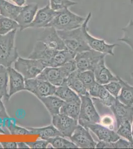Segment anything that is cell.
Listing matches in <instances>:
<instances>
[{
  "instance_id": "1",
  "label": "cell",
  "mask_w": 133,
  "mask_h": 149,
  "mask_svg": "<svg viewBox=\"0 0 133 149\" xmlns=\"http://www.w3.org/2000/svg\"><path fill=\"white\" fill-rule=\"evenodd\" d=\"M86 17L75 14L69 8H64L56 12L55 17L47 27H53L57 31H70L81 27Z\"/></svg>"
},
{
  "instance_id": "2",
  "label": "cell",
  "mask_w": 133,
  "mask_h": 149,
  "mask_svg": "<svg viewBox=\"0 0 133 149\" xmlns=\"http://www.w3.org/2000/svg\"><path fill=\"white\" fill-rule=\"evenodd\" d=\"M15 29L5 35H0V65L10 67L19 57L15 46Z\"/></svg>"
},
{
  "instance_id": "3",
  "label": "cell",
  "mask_w": 133,
  "mask_h": 149,
  "mask_svg": "<svg viewBox=\"0 0 133 149\" xmlns=\"http://www.w3.org/2000/svg\"><path fill=\"white\" fill-rule=\"evenodd\" d=\"M66 48L75 53L90 50L81 27L70 31H57Z\"/></svg>"
},
{
  "instance_id": "4",
  "label": "cell",
  "mask_w": 133,
  "mask_h": 149,
  "mask_svg": "<svg viewBox=\"0 0 133 149\" xmlns=\"http://www.w3.org/2000/svg\"><path fill=\"white\" fill-rule=\"evenodd\" d=\"M14 67L22 74L25 80L37 78L46 68L43 62L39 60L19 57L14 62Z\"/></svg>"
},
{
  "instance_id": "5",
  "label": "cell",
  "mask_w": 133,
  "mask_h": 149,
  "mask_svg": "<svg viewBox=\"0 0 133 149\" xmlns=\"http://www.w3.org/2000/svg\"><path fill=\"white\" fill-rule=\"evenodd\" d=\"M91 17V13L90 12L83 23L81 27L83 29L84 37L91 50L97 51L105 55H114V49L116 46H119L117 44H108L104 39H100L93 37L88 33V24Z\"/></svg>"
},
{
  "instance_id": "6",
  "label": "cell",
  "mask_w": 133,
  "mask_h": 149,
  "mask_svg": "<svg viewBox=\"0 0 133 149\" xmlns=\"http://www.w3.org/2000/svg\"><path fill=\"white\" fill-rule=\"evenodd\" d=\"M106 55L90 50L77 53L74 59L76 61L77 70L82 72L86 70L93 71L101 60L105 58Z\"/></svg>"
},
{
  "instance_id": "7",
  "label": "cell",
  "mask_w": 133,
  "mask_h": 149,
  "mask_svg": "<svg viewBox=\"0 0 133 149\" xmlns=\"http://www.w3.org/2000/svg\"><path fill=\"white\" fill-rule=\"evenodd\" d=\"M56 86L45 80L34 78L25 80V90L38 98L55 95Z\"/></svg>"
},
{
  "instance_id": "8",
  "label": "cell",
  "mask_w": 133,
  "mask_h": 149,
  "mask_svg": "<svg viewBox=\"0 0 133 149\" xmlns=\"http://www.w3.org/2000/svg\"><path fill=\"white\" fill-rule=\"evenodd\" d=\"M78 123L86 129H90L96 135L100 141L114 142L120 138L117 132L99 123H92L81 120H78Z\"/></svg>"
},
{
  "instance_id": "9",
  "label": "cell",
  "mask_w": 133,
  "mask_h": 149,
  "mask_svg": "<svg viewBox=\"0 0 133 149\" xmlns=\"http://www.w3.org/2000/svg\"><path fill=\"white\" fill-rule=\"evenodd\" d=\"M81 110L78 120L100 123L101 118L94 107L90 96H81Z\"/></svg>"
},
{
  "instance_id": "10",
  "label": "cell",
  "mask_w": 133,
  "mask_h": 149,
  "mask_svg": "<svg viewBox=\"0 0 133 149\" xmlns=\"http://www.w3.org/2000/svg\"><path fill=\"white\" fill-rule=\"evenodd\" d=\"M52 125L63 136L69 138L78 124V120L67 115L59 113L52 116Z\"/></svg>"
},
{
  "instance_id": "11",
  "label": "cell",
  "mask_w": 133,
  "mask_h": 149,
  "mask_svg": "<svg viewBox=\"0 0 133 149\" xmlns=\"http://www.w3.org/2000/svg\"><path fill=\"white\" fill-rule=\"evenodd\" d=\"M69 139L79 148L94 149L97 144L93 140L88 129L79 124Z\"/></svg>"
},
{
  "instance_id": "12",
  "label": "cell",
  "mask_w": 133,
  "mask_h": 149,
  "mask_svg": "<svg viewBox=\"0 0 133 149\" xmlns=\"http://www.w3.org/2000/svg\"><path fill=\"white\" fill-rule=\"evenodd\" d=\"M38 40L42 42L48 48L52 50L60 51L67 49L62 39L58 34L57 31L53 27H45Z\"/></svg>"
},
{
  "instance_id": "13",
  "label": "cell",
  "mask_w": 133,
  "mask_h": 149,
  "mask_svg": "<svg viewBox=\"0 0 133 149\" xmlns=\"http://www.w3.org/2000/svg\"><path fill=\"white\" fill-rule=\"evenodd\" d=\"M68 77H69L63 72L60 67H46L40 74L38 76L37 78L48 81L57 87L67 83Z\"/></svg>"
},
{
  "instance_id": "14",
  "label": "cell",
  "mask_w": 133,
  "mask_h": 149,
  "mask_svg": "<svg viewBox=\"0 0 133 149\" xmlns=\"http://www.w3.org/2000/svg\"><path fill=\"white\" fill-rule=\"evenodd\" d=\"M110 107L116 120L117 128L121 124L126 121H130L131 123H133V106L125 105L116 98Z\"/></svg>"
},
{
  "instance_id": "15",
  "label": "cell",
  "mask_w": 133,
  "mask_h": 149,
  "mask_svg": "<svg viewBox=\"0 0 133 149\" xmlns=\"http://www.w3.org/2000/svg\"><path fill=\"white\" fill-rule=\"evenodd\" d=\"M38 10V5L36 3H28L24 6L19 15L15 19L19 26V30L22 31L29 28L33 21Z\"/></svg>"
},
{
  "instance_id": "16",
  "label": "cell",
  "mask_w": 133,
  "mask_h": 149,
  "mask_svg": "<svg viewBox=\"0 0 133 149\" xmlns=\"http://www.w3.org/2000/svg\"><path fill=\"white\" fill-rule=\"evenodd\" d=\"M57 11L51 8L50 3L37 11L33 21L30 25L31 28H45L54 19Z\"/></svg>"
},
{
  "instance_id": "17",
  "label": "cell",
  "mask_w": 133,
  "mask_h": 149,
  "mask_svg": "<svg viewBox=\"0 0 133 149\" xmlns=\"http://www.w3.org/2000/svg\"><path fill=\"white\" fill-rule=\"evenodd\" d=\"M57 51L48 48L43 43L37 40L28 58L41 60L46 67L48 66L50 61Z\"/></svg>"
},
{
  "instance_id": "18",
  "label": "cell",
  "mask_w": 133,
  "mask_h": 149,
  "mask_svg": "<svg viewBox=\"0 0 133 149\" xmlns=\"http://www.w3.org/2000/svg\"><path fill=\"white\" fill-rule=\"evenodd\" d=\"M7 68L8 72L10 88L8 92L9 97L18 92L25 90V79L20 73L15 69L9 67Z\"/></svg>"
},
{
  "instance_id": "19",
  "label": "cell",
  "mask_w": 133,
  "mask_h": 149,
  "mask_svg": "<svg viewBox=\"0 0 133 149\" xmlns=\"http://www.w3.org/2000/svg\"><path fill=\"white\" fill-rule=\"evenodd\" d=\"M88 91L90 96L99 98L100 102L106 107H111L117 98L112 96L103 85L96 82L90 86Z\"/></svg>"
},
{
  "instance_id": "20",
  "label": "cell",
  "mask_w": 133,
  "mask_h": 149,
  "mask_svg": "<svg viewBox=\"0 0 133 149\" xmlns=\"http://www.w3.org/2000/svg\"><path fill=\"white\" fill-rule=\"evenodd\" d=\"M96 83L104 85L110 81H118L117 76H115L107 68L105 64V58L100 61L93 70Z\"/></svg>"
},
{
  "instance_id": "21",
  "label": "cell",
  "mask_w": 133,
  "mask_h": 149,
  "mask_svg": "<svg viewBox=\"0 0 133 149\" xmlns=\"http://www.w3.org/2000/svg\"><path fill=\"white\" fill-rule=\"evenodd\" d=\"M39 100L46 107L51 116L60 113V109L65 102L55 95L41 97Z\"/></svg>"
},
{
  "instance_id": "22",
  "label": "cell",
  "mask_w": 133,
  "mask_h": 149,
  "mask_svg": "<svg viewBox=\"0 0 133 149\" xmlns=\"http://www.w3.org/2000/svg\"><path fill=\"white\" fill-rule=\"evenodd\" d=\"M76 53L66 49L57 51L51 60L48 67H59L66 64L68 61L74 59Z\"/></svg>"
},
{
  "instance_id": "23",
  "label": "cell",
  "mask_w": 133,
  "mask_h": 149,
  "mask_svg": "<svg viewBox=\"0 0 133 149\" xmlns=\"http://www.w3.org/2000/svg\"><path fill=\"white\" fill-rule=\"evenodd\" d=\"M22 7L11 3L8 0H0V15L15 20Z\"/></svg>"
},
{
  "instance_id": "24",
  "label": "cell",
  "mask_w": 133,
  "mask_h": 149,
  "mask_svg": "<svg viewBox=\"0 0 133 149\" xmlns=\"http://www.w3.org/2000/svg\"><path fill=\"white\" fill-rule=\"evenodd\" d=\"M67 84L79 97L83 95L90 96L86 86L78 77L77 70L70 75L68 78Z\"/></svg>"
},
{
  "instance_id": "25",
  "label": "cell",
  "mask_w": 133,
  "mask_h": 149,
  "mask_svg": "<svg viewBox=\"0 0 133 149\" xmlns=\"http://www.w3.org/2000/svg\"><path fill=\"white\" fill-rule=\"evenodd\" d=\"M55 95L65 102H81V98L78 94L71 89L66 83L56 87Z\"/></svg>"
},
{
  "instance_id": "26",
  "label": "cell",
  "mask_w": 133,
  "mask_h": 149,
  "mask_svg": "<svg viewBox=\"0 0 133 149\" xmlns=\"http://www.w3.org/2000/svg\"><path fill=\"white\" fill-rule=\"evenodd\" d=\"M30 130L32 135L37 134L39 137L43 140H47L51 138L55 137L57 136H63L62 135L57 129L53 125L47 126L45 127L41 128H33L26 127Z\"/></svg>"
},
{
  "instance_id": "27",
  "label": "cell",
  "mask_w": 133,
  "mask_h": 149,
  "mask_svg": "<svg viewBox=\"0 0 133 149\" xmlns=\"http://www.w3.org/2000/svg\"><path fill=\"white\" fill-rule=\"evenodd\" d=\"M118 81L121 85V93L118 95L117 99L121 103L127 106L133 105V86L129 85L121 78L117 76Z\"/></svg>"
},
{
  "instance_id": "28",
  "label": "cell",
  "mask_w": 133,
  "mask_h": 149,
  "mask_svg": "<svg viewBox=\"0 0 133 149\" xmlns=\"http://www.w3.org/2000/svg\"><path fill=\"white\" fill-rule=\"evenodd\" d=\"M81 102H65L60 109V113L78 120L81 110Z\"/></svg>"
},
{
  "instance_id": "29",
  "label": "cell",
  "mask_w": 133,
  "mask_h": 149,
  "mask_svg": "<svg viewBox=\"0 0 133 149\" xmlns=\"http://www.w3.org/2000/svg\"><path fill=\"white\" fill-rule=\"evenodd\" d=\"M62 136H57L48 139L47 141L54 149H78L71 141L68 140Z\"/></svg>"
},
{
  "instance_id": "30",
  "label": "cell",
  "mask_w": 133,
  "mask_h": 149,
  "mask_svg": "<svg viewBox=\"0 0 133 149\" xmlns=\"http://www.w3.org/2000/svg\"><path fill=\"white\" fill-rule=\"evenodd\" d=\"M8 75L7 68L2 65H0V96L3 100L8 101L10 99L7 91L8 84Z\"/></svg>"
},
{
  "instance_id": "31",
  "label": "cell",
  "mask_w": 133,
  "mask_h": 149,
  "mask_svg": "<svg viewBox=\"0 0 133 149\" xmlns=\"http://www.w3.org/2000/svg\"><path fill=\"white\" fill-rule=\"evenodd\" d=\"M19 29V26L16 20L3 17L0 19V35H5Z\"/></svg>"
},
{
  "instance_id": "32",
  "label": "cell",
  "mask_w": 133,
  "mask_h": 149,
  "mask_svg": "<svg viewBox=\"0 0 133 149\" xmlns=\"http://www.w3.org/2000/svg\"><path fill=\"white\" fill-rule=\"evenodd\" d=\"M95 148L99 149H128L130 148V142L121 139V138L114 142H107L100 141L96 144Z\"/></svg>"
},
{
  "instance_id": "33",
  "label": "cell",
  "mask_w": 133,
  "mask_h": 149,
  "mask_svg": "<svg viewBox=\"0 0 133 149\" xmlns=\"http://www.w3.org/2000/svg\"><path fill=\"white\" fill-rule=\"evenodd\" d=\"M123 31V37L118 39V41L127 44L133 51V20L129 21L128 24L122 29Z\"/></svg>"
},
{
  "instance_id": "34",
  "label": "cell",
  "mask_w": 133,
  "mask_h": 149,
  "mask_svg": "<svg viewBox=\"0 0 133 149\" xmlns=\"http://www.w3.org/2000/svg\"><path fill=\"white\" fill-rule=\"evenodd\" d=\"M10 118L8 119L5 121V125L10 134L11 135H32L30 130L27 128H24L17 125L15 123L12 122Z\"/></svg>"
},
{
  "instance_id": "35",
  "label": "cell",
  "mask_w": 133,
  "mask_h": 149,
  "mask_svg": "<svg viewBox=\"0 0 133 149\" xmlns=\"http://www.w3.org/2000/svg\"><path fill=\"white\" fill-rule=\"evenodd\" d=\"M77 71L78 77L86 86L87 90L90 86L96 83L94 72L92 70H86L81 72L77 70Z\"/></svg>"
},
{
  "instance_id": "36",
  "label": "cell",
  "mask_w": 133,
  "mask_h": 149,
  "mask_svg": "<svg viewBox=\"0 0 133 149\" xmlns=\"http://www.w3.org/2000/svg\"><path fill=\"white\" fill-rule=\"evenodd\" d=\"M117 133L122 137L127 139L128 141L132 142L133 141V137L132 133L131 123L126 121L123 122L121 125L118 128Z\"/></svg>"
},
{
  "instance_id": "37",
  "label": "cell",
  "mask_w": 133,
  "mask_h": 149,
  "mask_svg": "<svg viewBox=\"0 0 133 149\" xmlns=\"http://www.w3.org/2000/svg\"><path fill=\"white\" fill-rule=\"evenodd\" d=\"M49 3L51 8L56 11L69 8L78 4V3L71 0H50Z\"/></svg>"
},
{
  "instance_id": "38",
  "label": "cell",
  "mask_w": 133,
  "mask_h": 149,
  "mask_svg": "<svg viewBox=\"0 0 133 149\" xmlns=\"http://www.w3.org/2000/svg\"><path fill=\"white\" fill-rule=\"evenodd\" d=\"M103 86L115 98H117L122 88L121 85L119 81H110L109 83L103 85Z\"/></svg>"
},
{
  "instance_id": "39",
  "label": "cell",
  "mask_w": 133,
  "mask_h": 149,
  "mask_svg": "<svg viewBox=\"0 0 133 149\" xmlns=\"http://www.w3.org/2000/svg\"><path fill=\"white\" fill-rule=\"evenodd\" d=\"M63 72H64L68 77L73 73L74 72L77 70V67L76 64V61L74 59L71 60L68 62L60 67Z\"/></svg>"
},
{
  "instance_id": "40",
  "label": "cell",
  "mask_w": 133,
  "mask_h": 149,
  "mask_svg": "<svg viewBox=\"0 0 133 149\" xmlns=\"http://www.w3.org/2000/svg\"><path fill=\"white\" fill-rule=\"evenodd\" d=\"M31 149H46L49 145V143L45 140H37L34 142H26Z\"/></svg>"
},
{
  "instance_id": "41",
  "label": "cell",
  "mask_w": 133,
  "mask_h": 149,
  "mask_svg": "<svg viewBox=\"0 0 133 149\" xmlns=\"http://www.w3.org/2000/svg\"><path fill=\"white\" fill-rule=\"evenodd\" d=\"M2 99L3 97L0 96V121H5L7 119L10 118V117L7 113L5 107L2 102Z\"/></svg>"
},
{
  "instance_id": "42",
  "label": "cell",
  "mask_w": 133,
  "mask_h": 149,
  "mask_svg": "<svg viewBox=\"0 0 133 149\" xmlns=\"http://www.w3.org/2000/svg\"><path fill=\"white\" fill-rule=\"evenodd\" d=\"M113 119L108 115H106L102 117V118L100 120V122L101 125L104 126L105 127H107L109 129H111V127L113 129Z\"/></svg>"
},
{
  "instance_id": "43",
  "label": "cell",
  "mask_w": 133,
  "mask_h": 149,
  "mask_svg": "<svg viewBox=\"0 0 133 149\" xmlns=\"http://www.w3.org/2000/svg\"><path fill=\"white\" fill-rule=\"evenodd\" d=\"M3 149H17V142H0Z\"/></svg>"
},
{
  "instance_id": "44",
  "label": "cell",
  "mask_w": 133,
  "mask_h": 149,
  "mask_svg": "<svg viewBox=\"0 0 133 149\" xmlns=\"http://www.w3.org/2000/svg\"><path fill=\"white\" fill-rule=\"evenodd\" d=\"M16 5L19 7H23L25 5L26 0H12Z\"/></svg>"
},
{
  "instance_id": "45",
  "label": "cell",
  "mask_w": 133,
  "mask_h": 149,
  "mask_svg": "<svg viewBox=\"0 0 133 149\" xmlns=\"http://www.w3.org/2000/svg\"><path fill=\"white\" fill-rule=\"evenodd\" d=\"M17 148L19 149H29V147L26 143L17 142Z\"/></svg>"
},
{
  "instance_id": "46",
  "label": "cell",
  "mask_w": 133,
  "mask_h": 149,
  "mask_svg": "<svg viewBox=\"0 0 133 149\" xmlns=\"http://www.w3.org/2000/svg\"><path fill=\"white\" fill-rule=\"evenodd\" d=\"M130 148H133V139L132 142H130Z\"/></svg>"
},
{
  "instance_id": "47",
  "label": "cell",
  "mask_w": 133,
  "mask_h": 149,
  "mask_svg": "<svg viewBox=\"0 0 133 149\" xmlns=\"http://www.w3.org/2000/svg\"><path fill=\"white\" fill-rule=\"evenodd\" d=\"M131 77L132 80V81H133V72L131 73Z\"/></svg>"
},
{
  "instance_id": "48",
  "label": "cell",
  "mask_w": 133,
  "mask_h": 149,
  "mask_svg": "<svg viewBox=\"0 0 133 149\" xmlns=\"http://www.w3.org/2000/svg\"><path fill=\"white\" fill-rule=\"evenodd\" d=\"M132 136L133 137V126H132Z\"/></svg>"
},
{
  "instance_id": "49",
  "label": "cell",
  "mask_w": 133,
  "mask_h": 149,
  "mask_svg": "<svg viewBox=\"0 0 133 149\" xmlns=\"http://www.w3.org/2000/svg\"><path fill=\"white\" fill-rule=\"evenodd\" d=\"M130 2H131V3L132 4V3H133V0H130Z\"/></svg>"
},
{
  "instance_id": "50",
  "label": "cell",
  "mask_w": 133,
  "mask_h": 149,
  "mask_svg": "<svg viewBox=\"0 0 133 149\" xmlns=\"http://www.w3.org/2000/svg\"><path fill=\"white\" fill-rule=\"evenodd\" d=\"M0 148H2V145H1V143H0Z\"/></svg>"
},
{
  "instance_id": "51",
  "label": "cell",
  "mask_w": 133,
  "mask_h": 149,
  "mask_svg": "<svg viewBox=\"0 0 133 149\" xmlns=\"http://www.w3.org/2000/svg\"><path fill=\"white\" fill-rule=\"evenodd\" d=\"M2 17V16H1V15H0V19H1V17Z\"/></svg>"
},
{
  "instance_id": "52",
  "label": "cell",
  "mask_w": 133,
  "mask_h": 149,
  "mask_svg": "<svg viewBox=\"0 0 133 149\" xmlns=\"http://www.w3.org/2000/svg\"></svg>"
}]
</instances>
